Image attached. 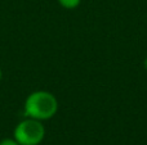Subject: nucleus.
Listing matches in <instances>:
<instances>
[{"label": "nucleus", "instance_id": "f257e3e1", "mask_svg": "<svg viewBox=\"0 0 147 145\" xmlns=\"http://www.w3.org/2000/svg\"><path fill=\"white\" fill-rule=\"evenodd\" d=\"M58 110L57 98L52 92L38 90L34 91L25 100V114L28 118L38 121L51 120Z\"/></svg>", "mask_w": 147, "mask_h": 145}, {"label": "nucleus", "instance_id": "39448f33", "mask_svg": "<svg viewBox=\"0 0 147 145\" xmlns=\"http://www.w3.org/2000/svg\"><path fill=\"white\" fill-rule=\"evenodd\" d=\"M143 67H145V69L147 71V57L145 58V61H143Z\"/></svg>", "mask_w": 147, "mask_h": 145}, {"label": "nucleus", "instance_id": "20e7f679", "mask_svg": "<svg viewBox=\"0 0 147 145\" xmlns=\"http://www.w3.org/2000/svg\"><path fill=\"white\" fill-rule=\"evenodd\" d=\"M0 145H20V144L17 143V140H16L14 138L13 139L5 138V139H3V140L0 141Z\"/></svg>", "mask_w": 147, "mask_h": 145}, {"label": "nucleus", "instance_id": "423d86ee", "mask_svg": "<svg viewBox=\"0 0 147 145\" xmlns=\"http://www.w3.org/2000/svg\"><path fill=\"white\" fill-rule=\"evenodd\" d=\"M1 76H3V72H1V68H0V80H1Z\"/></svg>", "mask_w": 147, "mask_h": 145}, {"label": "nucleus", "instance_id": "f03ea898", "mask_svg": "<svg viewBox=\"0 0 147 145\" xmlns=\"http://www.w3.org/2000/svg\"><path fill=\"white\" fill-rule=\"evenodd\" d=\"M13 135L20 145H39L44 140L45 127L41 121L27 117L16 126Z\"/></svg>", "mask_w": 147, "mask_h": 145}, {"label": "nucleus", "instance_id": "7ed1b4c3", "mask_svg": "<svg viewBox=\"0 0 147 145\" xmlns=\"http://www.w3.org/2000/svg\"><path fill=\"white\" fill-rule=\"evenodd\" d=\"M59 3V5L66 9H74V8L79 7L81 3V0H57Z\"/></svg>", "mask_w": 147, "mask_h": 145}]
</instances>
